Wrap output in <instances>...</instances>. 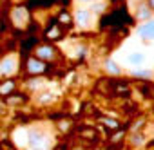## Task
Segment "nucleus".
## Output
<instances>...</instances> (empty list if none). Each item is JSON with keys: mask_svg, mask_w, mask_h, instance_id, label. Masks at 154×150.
I'll list each match as a JSON object with an SVG mask.
<instances>
[{"mask_svg": "<svg viewBox=\"0 0 154 150\" xmlns=\"http://www.w3.org/2000/svg\"><path fill=\"white\" fill-rule=\"evenodd\" d=\"M80 2H96V0H80Z\"/></svg>", "mask_w": 154, "mask_h": 150, "instance_id": "12", "label": "nucleus"}, {"mask_svg": "<svg viewBox=\"0 0 154 150\" xmlns=\"http://www.w3.org/2000/svg\"><path fill=\"white\" fill-rule=\"evenodd\" d=\"M13 70H15V62L11 58H6L0 63V74H11Z\"/></svg>", "mask_w": 154, "mask_h": 150, "instance_id": "5", "label": "nucleus"}, {"mask_svg": "<svg viewBox=\"0 0 154 150\" xmlns=\"http://www.w3.org/2000/svg\"><path fill=\"white\" fill-rule=\"evenodd\" d=\"M138 34H140L143 40H152V38H154V20L145 22L143 26H140Z\"/></svg>", "mask_w": 154, "mask_h": 150, "instance_id": "2", "label": "nucleus"}, {"mask_svg": "<svg viewBox=\"0 0 154 150\" xmlns=\"http://www.w3.org/2000/svg\"><path fill=\"white\" fill-rule=\"evenodd\" d=\"M107 69H109V72H112V74H118V72H120V67H118V63H114V62H107Z\"/></svg>", "mask_w": 154, "mask_h": 150, "instance_id": "8", "label": "nucleus"}, {"mask_svg": "<svg viewBox=\"0 0 154 150\" xmlns=\"http://www.w3.org/2000/svg\"><path fill=\"white\" fill-rule=\"evenodd\" d=\"M127 62H129L131 65H141V63L145 62V54H143V52H132V54H129Z\"/></svg>", "mask_w": 154, "mask_h": 150, "instance_id": "6", "label": "nucleus"}, {"mask_svg": "<svg viewBox=\"0 0 154 150\" xmlns=\"http://www.w3.org/2000/svg\"><path fill=\"white\" fill-rule=\"evenodd\" d=\"M38 56L44 58V60H49V58H53V49L51 47H40L38 49Z\"/></svg>", "mask_w": 154, "mask_h": 150, "instance_id": "7", "label": "nucleus"}, {"mask_svg": "<svg viewBox=\"0 0 154 150\" xmlns=\"http://www.w3.org/2000/svg\"><path fill=\"white\" fill-rule=\"evenodd\" d=\"M150 4H152V6H154V0H152V2H150Z\"/></svg>", "mask_w": 154, "mask_h": 150, "instance_id": "13", "label": "nucleus"}, {"mask_svg": "<svg viewBox=\"0 0 154 150\" xmlns=\"http://www.w3.org/2000/svg\"><path fill=\"white\" fill-rule=\"evenodd\" d=\"M134 74H138V76H145V78H150V70H136Z\"/></svg>", "mask_w": 154, "mask_h": 150, "instance_id": "11", "label": "nucleus"}, {"mask_svg": "<svg viewBox=\"0 0 154 150\" xmlns=\"http://www.w3.org/2000/svg\"><path fill=\"white\" fill-rule=\"evenodd\" d=\"M27 145H29V148H33V150H47V148H49L47 137H45L42 132H38V130H31V132L27 134Z\"/></svg>", "mask_w": 154, "mask_h": 150, "instance_id": "1", "label": "nucleus"}, {"mask_svg": "<svg viewBox=\"0 0 154 150\" xmlns=\"http://www.w3.org/2000/svg\"><path fill=\"white\" fill-rule=\"evenodd\" d=\"M13 85H15L13 82H6V85H4V87H0V94H8V92L13 89Z\"/></svg>", "mask_w": 154, "mask_h": 150, "instance_id": "9", "label": "nucleus"}, {"mask_svg": "<svg viewBox=\"0 0 154 150\" xmlns=\"http://www.w3.org/2000/svg\"><path fill=\"white\" fill-rule=\"evenodd\" d=\"M44 69H45V65H44L42 62H38V60H33V58H31V60L27 62V70L33 72V74H38V72H42Z\"/></svg>", "mask_w": 154, "mask_h": 150, "instance_id": "4", "label": "nucleus"}, {"mask_svg": "<svg viewBox=\"0 0 154 150\" xmlns=\"http://www.w3.org/2000/svg\"><path fill=\"white\" fill-rule=\"evenodd\" d=\"M15 16H17V20H18V22H22V20H24V16H26L24 9H17V11H15Z\"/></svg>", "mask_w": 154, "mask_h": 150, "instance_id": "10", "label": "nucleus"}, {"mask_svg": "<svg viewBox=\"0 0 154 150\" xmlns=\"http://www.w3.org/2000/svg\"><path fill=\"white\" fill-rule=\"evenodd\" d=\"M76 20H78V24L80 26H84V27H87L89 24H91V11H87V9H78L76 11Z\"/></svg>", "mask_w": 154, "mask_h": 150, "instance_id": "3", "label": "nucleus"}]
</instances>
